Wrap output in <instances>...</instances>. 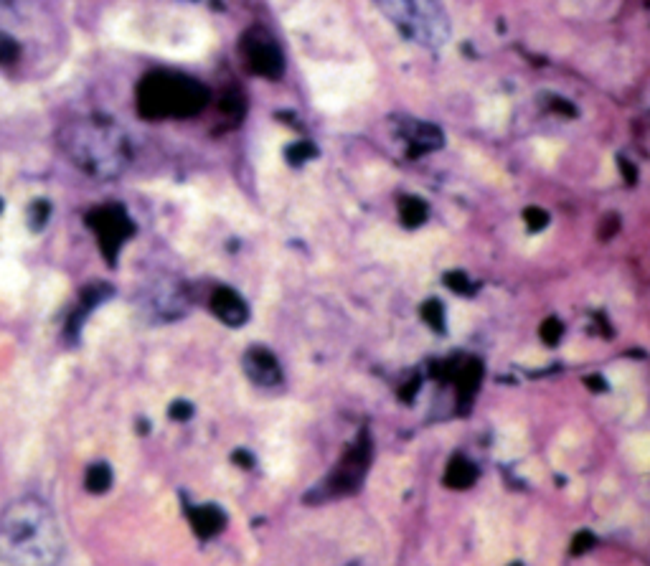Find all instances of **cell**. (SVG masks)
Segmentation results:
<instances>
[{"label": "cell", "instance_id": "obj_1", "mask_svg": "<svg viewBox=\"0 0 650 566\" xmlns=\"http://www.w3.org/2000/svg\"><path fill=\"white\" fill-rule=\"evenodd\" d=\"M61 556V528L39 498H21L0 513V564H59Z\"/></svg>", "mask_w": 650, "mask_h": 566}, {"label": "cell", "instance_id": "obj_2", "mask_svg": "<svg viewBox=\"0 0 650 566\" xmlns=\"http://www.w3.org/2000/svg\"><path fill=\"white\" fill-rule=\"evenodd\" d=\"M59 143L77 168L97 178L120 176L130 160L125 135L105 117L72 122L59 132Z\"/></svg>", "mask_w": 650, "mask_h": 566}, {"label": "cell", "instance_id": "obj_3", "mask_svg": "<svg viewBox=\"0 0 650 566\" xmlns=\"http://www.w3.org/2000/svg\"><path fill=\"white\" fill-rule=\"evenodd\" d=\"M209 92L186 74L150 72L138 84V112L145 120L193 117L206 107Z\"/></svg>", "mask_w": 650, "mask_h": 566}, {"label": "cell", "instance_id": "obj_4", "mask_svg": "<svg viewBox=\"0 0 650 566\" xmlns=\"http://www.w3.org/2000/svg\"><path fill=\"white\" fill-rule=\"evenodd\" d=\"M399 31L425 49H440L450 41V16L442 0H376Z\"/></svg>", "mask_w": 650, "mask_h": 566}, {"label": "cell", "instance_id": "obj_5", "mask_svg": "<svg viewBox=\"0 0 650 566\" xmlns=\"http://www.w3.org/2000/svg\"><path fill=\"white\" fill-rule=\"evenodd\" d=\"M369 465H371V437L364 429V432L356 437V442L348 447L343 460L338 462L336 470L331 473V478L320 485L318 493L323 495V498H341V495L356 493V490L361 488V483H364L366 473H369Z\"/></svg>", "mask_w": 650, "mask_h": 566}, {"label": "cell", "instance_id": "obj_6", "mask_svg": "<svg viewBox=\"0 0 650 566\" xmlns=\"http://www.w3.org/2000/svg\"><path fill=\"white\" fill-rule=\"evenodd\" d=\"M87 226L94 231V237L100 242L102 254L110 264L117 262L122 244L135 234L133 219L127 216V211L117 204L97 206L87 214Z\"/></svg>", "mask_w": 650, "mask_h": 566}, {"label": "cell", "instance_id": "obj_7", "mask_svg": "<svg viewBox=\"0 0 650 566\" xmlns=\"http://www.w3.org/2000/svg\"><path fill=\"white\" fill-rule=\"evenodd\" d=\"M242 56L249 72L265 79H280L285 74V56L270 31L252 26L242 36Z\"/></svg>", "mask_w": 650, "mask_h": 566}, {"label": "cell", "instance_id": "obj_8", "mask_svg": "<svg viewBox=\"0 0 650 566\" xmlns=\"http://www.w3.org/2000/svg\"><path fill=\"white\" fill-rule=\"evenodd\" d=\"M445 366V376H450L458 386V404L465 409L478 391L480 379H483V363L478 358H460V361H450Z\"/></svg>", "mask_w": 650, "mask_h": 566}, {"label": "cell", "instance_id": "obj_9", "mask_svg": "<svg viewBox=\"0 0 650 566\" xmlns=\"http://www.w3.org/2000/svg\"><path fill=\"white\" fill-rule=\"evenodd\" d=\"M244 374L257 386H277L282 381V369L277 358L267 348H249L242 358Z\"/></svg>", "mask_w": 650, "mask_h": 566}, {"label": "cell", "instance_id": "obj_10", "mask_svg": "<svg viewBox=\"0 0 650 566\" xmlns=\"http://www.w3.org/2000/svg\"><path fill=\"white\" fill-rule=\"evenodd\" d=\"M211 310L229 328H242L249 320V308L244 303V297L237 290H232V287L214 290V295H211Z\"/></svg>", "mask_w": 650, "mask_h": 566}, {"label": "cell", "instance_id": "obj_11", "mask_svg": "<svg viewBox=\"0 0 650 566\" xmlns=\"http://www.w3.org/2000/svg\"><path fill=\"white\" fill-rule=\"evenodd\" d=\"M404 138L409 143V155H422L430 150H440L445 138H442L440 127L430 125V122H409L404 127Z\"/></svg>", "mask_w": 650, "mask_h": 566}, {"label": "cell", "instance_id": "obj_12", "mask_svg": "<svg viewBox=\"0 0 650 566\" xmlns=\"http://www.w3.org/2000/svg\"><path fill=\"white\" fill-rule=\"evenodd\" d=\"M188 521H191V528L196 531V536H201V539H211V536H216L221 528H224L226 516L219 506L206 503V506L188 508Z\"/></svg>", "mask_w": 650, "mask_h": 566}, {"label": "cell", "instance_id": "obj_13", "mask_svg": "<svg viewBox=\"0 0 650 566\" xmlns=\"http://www.w3.org/2000/svg\"><path fill=\"white\" fill-rule=\"evenodd\" d=\"M478 480V470H475L473 462L463 455H455L450 462H447L445 470V485L452 490H468L470 485H475Z\"/></svg>", "mask_w": 650, "mask_h": 566}, {"label": "cell", "instance_id": "obj_14", "mask_svg": "<svg viewBox=\"0 0 650 566\" xmlns=\"http://www.w3.org/2000/svg\"><path fill=\"white\" fill-rule=\"evenodd\" d=\"M399 216H402L404 226H409V229H417V226H422L427 221L430 209H427V204L422 201V198L404 196L402 201H399Z\"/></svg>", "mask_w": 650, "mask_h": 566}, {"label": "cell", "instance_id": "obj_15", "mask_svg": "<svg viewBox=\"0 0 650 566\" xmlns=\"http://www.w3.org/2000/svg\"><path fill=\"white\" fill-rule=\"evenodd\" d=\"M84 485H87L89 493L94 495H102L110 490L112 485V470L107 462H94V465H89L87 470V478H84Z\"/></svg>", "mask_w": 650, "mask_h": 566}, {"label": "cell", "instance_id": "obj_16", "mask_svg": "<svg viewBox=\"0 0 650 566\" xmlns=\"http://www.w3.org/2000/svg\"><path fill=\"white\" fill-rule=\"evenodd\" d=\"M422 318H425V323L430 325L435 333H445V308H442L440 300H427L425 305H422Z\"/></svg>", "mask_w": 650, "mask_h": 566}, {"label": "cell", "instance_id": "obj_17", "mask_svg": "<svg viewBox=\"0 0 650 566\" xmlns=\"http://www.w3.org/2000/svg\"><path fill=\"white\" fill-rule=\"evenodd\" d=\"M21 59V46L13 36L8 33H0V66H11Z\"/></svg>", "mask_w": 650, "mask_h": 566}, {"label": "cell", "instance_id": "obj_18", "mask_svg": "<svg viewBox=\"0 0 650 566\" xmlns=\"http://www.w3.org/2000/svg\"><path fill=\"white\" fill-rule=\"evenodd\" d=\"M315 155H318V150H315L313 143H295L285 150V158L290 160L292 165L308 163V160L315 158Z\"/></svg>", "mask_w": 650, "mask_h": 566}, {"label": "cell", "instance_id": "obj_19", "mask_svg": "<svg viewBox=\"0 0 650 566\" xmlns=\"http://www.w3.org/2000/svg\"><path fill=\"white\" fill-rule=\"evenodd\" d=\"M564 336V325L559 323L557 318H549L541 323V341L549 343V346H557Z\"/></svg>", "mask_w": 650, "mask_h": 566}, {"label": "cell", "instance_id": "obj_20", "mask_svg": "<svg viewBox=\"0 0 650 566\" xmlns=\"http://www.w3.org/2000/svg\"><path fill=\"white\" fill-rule=\"evenodd\" d=\"M445 285L450 287L452 292H458V295H468V292H473V285H470V277L465 275V272H447L445 275Z\"/></svg>", "mask_w": 650, "mask_h": 566}, {"label": "cell", "instance_id": "obj_21", "mask_svg": "<svg viewBox=\"0 0 650 566\" xmlns=\"http://www.w3.org/2000/svg\"><path fill=\"white\" fill-rule=\"evenodd\" d=\"M524 219L531 231H541L549 226V214H546L544 209H539V206H529V209L524 211Z\"/></svg>", "mask_w": 650, "mask_h": 566}, {"label": "cell", "instance_id": "obj_22", "mask_svg": "<svg viewBox=\"0 0 650 566\" xmlns=\"http://www.w3.org/2000/svg\"><path fill=\"white\" fill-rule=\"evenodd\" d=\"M49 214H51V206L46 204V201H34V204H31V211H28V216H31V226H34L36 231L44 229Z\"/></svg>", "mask_w": 650, "mask_h": 566}, {"label": "cell", "instance_id": "obj_23", "mask_svg": "<svg viewBox=\"0 0 650 566\" xmlns=\"http://www.w3.org/2000/svg\"><path fill=\"white\" fill-rule=\"evenodd\" d=\"M592 546H595V536H592L590 531H579L572 541V554L579 556V554H584V551H590Z\"/></svg>", "mask_w": 650, "mask_h": 566}, {"label": "cell", "instance_id": "obj_24", "mask_svg": "<svg viewBox=\"0 0 650 566\" xmlns=\"http://www.w3.org/2000/svg\"><path fill=\"white\" fill-rule=\"evenodd\" d=\"M193 414V407L188 402H173L171 404V417L176 419V422H183V419H191Z\"/></svg>", "mask_w": 650, "mask_h": 566}, {"label": "cell", "instance_id": "obj_25", "mask_svg": "<svg viewBox=\"0 0 650 566\" xmlns=\"http://www.w3.org/2000/svg\"><path fill=\"white\" fill-rule=\"evenodd\" d=\"M617 163H620V171H623L625 183H630V186H633V183L638 181V171H635V165L630 163L628 158H617Z\"/></svg>", "mask_w": 650, "mask_h": 566}, {"label": "cell", "instance_id": "obj_26", "mask_svg": "<svg viewBox=\"0 0 650 566\" xmlns=\"http://www.w3.org/2000/svg\"><path fill=\"white\" fill-rule=\"evenodd\" d=\"M234 462H237V465H242V468H254V457L249 455L247 450L234 452Z\"/></svg>", "mask_w": 650, "mask_h": 566}, {"label": "cell", "instance_id": "obj_27", "mask_svg": "<svg viewBox=\"0 0 650 566\" xmlns=\"http://www.w3.org/2000/svg\"><path fill=\"white\" fill-rule=\"evenodd\" d=\"M587 386H595V391H605L607 389L605 379H600V376H590V379H587Z\"/></svg>", "mask_w": 650, "mask_h": 566}, {"label": "cell", "instance_id": "obj_28", "mask_svg": "<svg viewBox=\"0 0 650 566\" xmlns=\"http://www.w3.org/2000/svg\"><path fill=\"white\" fill-rule=\"evenodd\" d=\"M0 211H3V201H0Z\"/></svg>", "mask_w": 650, "mask_h": 566}]
</instances>
